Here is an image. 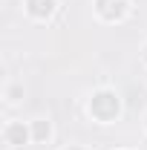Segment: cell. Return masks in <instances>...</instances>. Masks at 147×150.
<instances>
[{"label":"cell","instance_id":"2","mask_svg":"<svg viewBox=\"0 0 147 150\" xmlns=\"http://www.w3.org/2000/svg\"><path fill=\"white\" fill-rule=\"evenodd\" d=\"M95 12H98V18L107 20V23H118V20L127 18L130 0H95Z\"/></svg>","mask_w":147,"mask_h":150},{"label":"cell","instance_id":"5","mask_svg":"<svg viewBox=\"0 0 147 150\" xmlns=\"http://www.w3.org/2000/svg\"><path fill=\"white\" fill-rule=\"evenodd\" d=\"M49 136H52V127H49V121H43V118L32 121V139H35V142H46Z\"/></svg>","mask_w":147,"mask_h":150},{"label":"cell","instance_id":"1","mask_svg":"<svg viewBox=\"0 0 147 150\" xmlns=\"http://www.w3.org/2000/svg\"><path fill=\"white\" fill-rule=\"evenodd\" d=\"M118 112H121V101H118V95L112 93V90H98V93H92V98H90V115L95 118V121L110 124Z\"/></svg>","mask_w":147,"mask_h":150},{"label":"cell","instance_id":"4","mask_svg":"<svg viewBox=\"0 0 147 150\" xmlns=\"http://www.w3.org/2000/svg\"><path fill=\"white\" fill-rule=\"evenodd\" d=\"M55 6H58L55 0H26V12H29L35 20H46V18H52Z\"/></svg>","mask_w":147,"mask_h":150},{"label":"cell","instance_id":"3","mask_svg":"<svg viewBox=\"0 0 147 150\" xmlns=\"http://www.w3.org/2000/svg\"><path fill=\"white\" fill-rule=\"evenodd\" d=\"M29 127H23L20 121H12L6 130H3V139H6V144H12V147H20V144H26L29 142Z\"/></svg>","mask_w":147,"mask_h":150},{"label":"cell","instance_id":"7","mask_svg":"<svg viewBox=\"0 0 147 150\" xmlns=\"http://www.w3.org/2000/svg\"><path fill=\"white\" fill-rule=\"evenodd\" d=\"M144 61H147V49H144Z\"/></svg>","mask_w":147,"mask_h":150},{"label":"cell","instance_id":"6","mask_svg":"<svg viewBox=\"0 0 147 150\" xmlns=\"http://www.w3.org/2000/svg\"><path fill=\"white\" fill-rule=\"evenodd\" d=\"M66 150H81V147H66Z\"/></svg>","mask_w":147,"mask_h":150}]
</instances>
